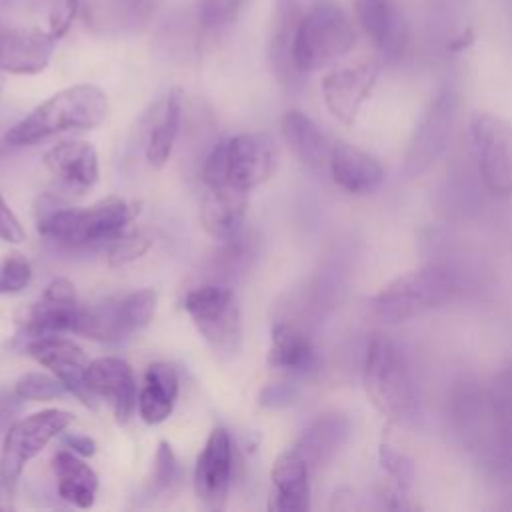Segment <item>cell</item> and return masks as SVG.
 Masks as SVG:
<instances>
[{
    "mask_svg": "<svg viewBox=\"0 0 512 512\" xmlns=\"http://www.w3.org/2000/svg\"><path fill=\"white\" fill-rule=\"evenodd\" d=\"M106 112L104 90L94 84H74L38 104L6 132L4 140L10 146H28L60 132L90 130L106 118Z\"/></svg>",
    "mask_w": 512,
    "mask_h": 512,
    "instance_id": "obj_1",
    "label": "cell"
},
{
    "mask_svg": "<svg viewBox=\"0 0 512 512\" xmlns=\"http://www.w3.org/2000/svg\"><path fill=\"white\" fill-rule=\"evenodd\" d=\"M142 204L120 196L104 198L84 208H42L38 232L68 248L110 244L140 214Z\"/></svg>",
    "mask_w": 512,
    "mask_h": 512,
    "instance_id": "obj_2",
    "label": "cell"
},
{
    "mask_svg": "<svg viewBox=\"0 0 512 512\" xmlns=\"http://www.w3.org/2000/svg\"><path fill=\"white\" fill-rule=\"evenodd\" d=\"M458 290L456 274L442 264H426L386 282L370 300L374 318L394 324L448 304Z\"/></svg>",
    "mask_w": 512,
    "mask_h": 512,
    "instance_id": "obj_3",
    "label": "cell"
},
{
    "mask_svg": "<svg viewBox=\"0 0 512 512\" xmlns=\"http://www.w3.org/2000/svg\"><path fill=\"white\" fill-rule=\"evenodd\" d=\"M278 146L272 136L244 132L220 140L202 164L206 186L232 184L244 190L260 186L278 168Z\"/></svg>",
    "mask_w": 512,
    "mask_h": 512,
    "instance_id": "obj_4",
    "label": "cell"
},
{
    "mask_svg": "<svg viewBox=\"0 0 512 512\" xmlns=\"http://www.w3.org/2000/svg\"><path fill=\"white\" fill-rule=\"evenodd\" d=\"M362 384L372 406L388 420L402 422L414 410L410 368L402 350L386 336L376 334L366 348Z\"/></svg>",
    "mask_w": 512,
    "mask_h": 512,
    "instance_id": "obj_5",
    "label": "cell"
},
{
    "mask_svg": "<svg viewBox=\"0 0 512 512\" xmlns=\"http://www.w3.org/2000/svg\"><path fill=\"white\" fill-rule=\"evenodd\" d=\"M72 424V414L58 408L34 412L16 420L2 440L0 454V510L14 508L16 482L24 466L38 456L46 444Z\"/></svg>",
    "mask_w": 512,
    "mask_h": 512,
    "instance_id": "obj_6",
    "label": "cell"
},
{
    "mask_svg": "<svg viewBox=\"0 0 512 512\" xmlns=\"http://www.w3.org/2000/svg\"><path fill=\"white\" fill-rule=\"evenodd\" d=\"M356 44V32L348 14L330 2L318 4L302 14L296 40L294 64L306 74L348 54Z\"/></svg>",
    "mask_w": 512,
    "mask_h": 512,
    "instance_id": "obj_7",
    "label": "cell"
},
{
    "mask_svg": "<svg viewBox=\"0 0 512 512\" xmlns=\"http://www.w3.org/2000/svg\"><path fill=\"white\" fill-rule=\"evenodd\" d=\"M184 310L214 352L230 356L240 348V306L228 284L206 282L188 290Z\"/></svg>",
    "mask_w": 512,
    "mask_h": 512,
    "instance_id": "obj_8",
    "label": "cell"
},
{
    "mask_svg": "<svg viewBox=\"0 0 512 512\" xmlns=\"http://www.w3.org/2000/svg\"><path fill=\"white\" fill-rule=\"evenodd\" d=\"M468 128L484 186L494 196H512V124L478 110L470 116Z\"/></svg>",
    "mask_w": 512,
    "mask_h": 512,
    "instance_id": "obj_9",
    "label": "cell"
},
{
    "mask_svg": "<svg viewBox=\"0 0 512 512\" xmlns=\"http://www.w3.org/2000/svg\"><path fill=\"white\" fill-rule=\"evenodd\" d=\"M458 98L450 88L440 90L426 106L414 128L402 162L406 178L422 176L446 150L456 120Z\"/></svg>",
    "mask_w": 512,
    "mask_h": 512,
    "instance_id": "obj_10",
    "label": "cell"
},
{
    "mask_svg": "<svg viewBox=\"0 0 512 512\" xmlns=\"http://www.w3.org/2000/svg\"><path fill=\"white\" fill-rule=\"evenodd\" d=\"M156 292L152 288L134 290L122 298L86 306L82 336L102 342H118L142 330L154 316Z\"/></svg>",
    "mask_w": 512,
    "mask_h": 512,
    "instance_id": "obj_11",
    "label": "cell"
},
{
    "mask_svg": "<svg viewBox=\"0 0 512 512\" xmlns=\"http://www.w3.org/2000/svg\"><path fill=\"white\" fill-rule=\"evenodd\" d=\"M86 316V306H82L76 298L74 284L68 278H54L42 298L32 304L20 326L28 338L46 336V334H80Z\"/></svg>",
    "mask_w": 512,
    "mask_h": 512,
    "instance_id": "obj_12",
    "label": "cell"
},
{
    "mask_svg": "<svg viewBox=\"0 0 512 512\" xmlns=\"http://www.w3.org/2000/svg\"><path fill=\"white\" fill-rule=\"evenodd\" d=\"M26 350L64 384L66 392L74 394L82 404L94 406V394L86 384V368L90 362L76 342L60 334H46L28 338Z\"/></svg>",
    "mask_w": 512,
    "mask_h": 512,
    "instance_id": "obj_13",
    "label": "cell"
},
{
    "mask_svg": "<svg viewBox=\"0 0 512 512\" xmlns=\"http://www.w3.org/2000/svg\"><path fill=\"white\" fill-rule=\"evenodd\" d=\"M380 66L374 60L338 68L322 78V98L328 112L344 126H352L362 104L370 98Z\"/></svg>",
    "mask_w": 512,
    "mask_h": 512,
    "instance_id": "obj_14",
    "label": "cell"
},
{
    "mask_svg": "<svg viewBox=\"0 0 512 512\" xmlns=\"http://www.w3.org/2000/svg\"><path fill=\"white\" fill-rule=\"evenodd\" d=\"M234 450L230 434L224 428H214L206 438L194 466L196 498L212 510H220L226 502L232 484Z\"/></svg>",
    "mask_w": 512,
    "mask_h": 512,
    "instance_id": "obj_15",
    "label": "cell"
},
{
    "mask_svg": "<svg viewBox=\"0 0 512 512\" xmlns=\"http://www.w3.org/2000/svg\"><path fill=\"white\" fill-rule=\"evenodd\" d=\"M86 384L90 392L98 398H104L118 424H126L134 414L138 394L132 368L126 360L118 356H102L88 364Z\"/></svg>",
    "mask_w": 512,
    "mask_h": 512,
    "instance_id": "obj_16",
    "label": "cell"
},
{
    "mask_svg": "<svg viewBox=\"0 0 512 512\" xmlns=\"http://www.w3.org/2000/svg\"><path fill=\"white\" fill-rule=\"evenodd\" d=\"M56 38L46 30L0 22V70L10 74L42 72L54 52Z\"/></svg>",
    "mask_w": 512,
    "mask_h": 512,
    "instance_id": "obj_17",
    "label": "cell"
},
{
    "mask_svg": "<svg viewBox=\"0 0 512 512\" xmlns=\"http://www.w3.org/2000/svg\"><path fill=\"white\" fill-rule=\"evenodd\" d=\"M354 14L384 58L394 60L404 54L408 26L394 0H354Z\"/></svg>",
    "mask_w": 512,
    "mask_h": 512,
    "instance_id": "obj_18",
    "label": "cell"
},
{
    "mask_svg": "<svg viewBox=\"0 0 512 512\" xmlns=\"http://www.w3.org/2000/svg\"><path fill=\"white\" fill-rule=\"evenodd\" d=\"M86 28L100 34H118L144 26L158 0H76Z\"/></svg>",
    "mask_w": 512,
    "mask_h": 512,
    "instance_id": "obj_19",
    "label": "cell"
},
{
    "mask_svg": "<svg viewBox=\"0 0 512 512\" xmlns=\"http://www.w3.org/2000/svg\"><path fill=\"white\" fill-rule=\"evenodd\" d=\"M248 190L232 184L208 186L200 204V222L214 240H228L242 230Z\"/></svg>",
    "mask_w": 512,
    "mask_h": 512,
    "instance_id": "obj_20",
    "label": "cell"
},
{
    "mask_svg": "<svg viewBox=\"0 0 512 512\" xmlns=\"http://www.w3.org/2000/svg\"><path fill=\"white\" fill-rule=\"evenodd\" d=\"M328 166L332 180L350 194H370L384 182V168L378 158L348 142L332 146Z\"/></svg>",
    "mask_w": 512,
    "mask_h": 512,
    "instance_id": "obj_21",
    "label": "cell"
},
{
    "mask_svg": "<svg viewBox=\"0 0 512 512\" xmlns=\"http://www.w3.org/2000/svg\"><path fill=\"white\" fill-rule=\"evenodd\" d=\"M310 468L292 448L282 452L270 470L272 492L268 508L276 512H304L310 506Z\"/></svg>",
    "mask_w": 512,
    "mask_h": 512,
    "instance_id": "obj_22",
    "label": "cell"
},
{
    "mask_svg": "<svg viewBox=\"0 0 512 512\" xmlns=\"http://www.w3.org/2000/svg\"><path fill=\"white\" fill-rule=\"evenodd\" d=\"M44 164L52 176L78 192H84L98 182V154L90 142H60L44 154Z\"/></svg>",
    "mask_w": 512,
    "mask_h": 512,
    "instance_id": "obj_23",
    "label": "cell"
},
{
    "mask_svg": "<svg viewBox=\"0 0 512 512\" xmlns=\"http://www.w3.org/2000/svg\"><path fill=\"white\" fill-rule=\"evenodd\" d=\"M350 436V420L340 412L320 414L300 436L294 450L306 460L310 470L326 466Z\"/></svg>",
    "mask_w": 512,
    "mask_h": 512,
    "instance_id": "obj_24",
    "label": "cell"
},
{
    "mask_svg": "<svg viewBox=\"0 0 512 512\" xmlns=\"http://www.w3.org/2000/svg\"><path fill=\"white\" fill-rule=\"evenodd\" d=\"M268 364L288 374H306L316 366V348L312 338L298 322L290 318L274 322Z\"/></svg>",
    "mask_w": 512,
    "mask_h": 512,
    "instance_id": "obj_25",
    "label": "cell"
},
{
    "mask_svg": "<svg viewBox=\"0 0 512 512\" xmlns=\"http://www.w3.org/2000/svg\"><path fill=\"white\" fill-rule=\"evenodd\" d=\"M300 18V0H276L270 28V62L286 84H294L302 76L294 64V40Z\"/></svg>",
    "mask_w": 512,
    "mask_h": 512,
    "instance_id": "obj_26",
    "label": "cell"
},
{
    "mask_svg": "<svg viewBox=\"0 0 512 512\" xmlns=\"http://www.w3.org/2000/svg\"><path fill=\"white\" fill-rule=\"evenodd\" d=\"M178 398V372L168 362H154L146 368L138 392V412L146 424L164 422Z\"/></svg>",
    "mask_w": 512,
    "mask_h": 512,
    "instance_id": "obj_27",
    "label": "cell"
},
{
    "mask_svg": "<svg viewBox=\"0 0 512 512\" xmlns=\"http://www.w3.org/2000/svg\"><path fill=\"white\" fill-rule=\"evenodd\" d=\"M282 136L296 158L312 170L330 164L332 146L318 124L300 110H288L280 122Z\"/></svg>",
    "mask_w": 512,
    "mask_h": 512,
    "instance_id": "obj_28",
    "label": "cell"
},
{
    "mask_svg": "<svg viewBox=\"0 0 512 512\" xmlns=\"http://www.w3.org/2000/svg\"><path fill=\"white\" fill-rule=\"evenodd\" d=\"M54 474L58 484V494L62 500L78 506L90 508L98 490L96 472L72 450H60L54 454Z\"/></svg>",
    "mask_w": 512,
    "mask_h": 512,
    "instance_id": "obj_29",
    "label": "cell"
},
{
    "mask_svg": "<svg viewBox=\"0 0 512 512\" xmlns=\"http://www.w3.org/2000/svg\"><path fill=\"white\" fill-rule=\"evenodd\" d=\"M180 120H182V90L172 88L164 96L158 108L154 126L148 134L146 160L150 162L152 168H162L168 162L180 130Z\"/></svg>",
    "mask_w": 512,
    "mask_h": 512,
    "instance_id": "obj_30",
    "label": "cell"
},
{
    "mask_svg": "<svg viewBox=\"0 0 512 512\" xmlns=\"http://www.w3.org/2000/svg\"><path fill=\"white\" fill-rule=\"evenodd\" d=\"M258 248V238L252 232H238L236 236L224 240V246L208 262L210 282H226L228 278L246 270L248 262L254 258Z\"/></svg>",
    "mask_w": 512,
    "mask_h": 512,
    "instance_id": "obj_31",
    "label": "cell"
},
{
    "mask_svg": "<svg viewBox=\"0 0 512 512\" xmlns=\"http://www.w3.org/2000/svg\"><path fill=\"white\" fill-rule=\"evenodd\" d=\"M454 420L460 430V434L472 442L478 440V436L484 430V416L490 410L488 396L484 398L482 392H478L474 386H460V390L454 394V404H452Z\"/></svg>",
    "mask_w": 512,
    "mask_h": 512,
    "instance_id": "obj_32",
    "label": "cell"
},
{
    "mask_svg": "<svg viewBox=\"0 0 512 512\" xmlns=\"http://www.w3.org/2000/svg\"><path fill=\"white\" fill-rule=\"evenodd\" d=\"M246 0H196L194 16L202 34L214 36L226 30L242 10Z\"/></svg>",
    "mask_w": 512,
    "mask_h": 512,
    "instance_id": "obj_33",
    "label": "cell"
},
{
    "mask_svg": "<svg viewBox=\"0 0 512 512\" xmlns=\"http://www.w3.org/2000/svg\"><path fill=\"white\" fill-rule=\"evenodd\" d=\"M154 244V236L146 230L122 232L108 244V264L110 266H126L138 258H142Z\"/></svg>",
    "mask_w": 512,
    "mask_h": 512,
    "instance_id": "obj_34",
    "label": "cell"
},
{
    "mask_svg": "<svg viewBox=\"0 0 512 512\" xmlns=\"http://www.w3.org/2000/svg\"><path fill=\"white\" fill-rule=\"evenodd\" d=\"M488 402L496 426L502 434L508 432L512 428V364L494 376Z\"/></svg>",
    "mask_w": 512,
    "mask_h": 512,
    "instance_id": "obj_35",
    "label": "cell"
},
{
    "mask_svg": "<svg viewBox=\"0 0 512 512\" xmlns=\"http://www.w3.org/2000/svg\"><path fill=\"white\" fill-rule=\"evenodd\" d=\"M16 394L22 400H52L56 396H62L66 392L64 384L50 372H28L24 376L18 378L16 386H14Z\"/></svg>",
    "mask_w": 512,
    "mask_h": 512,
    "instance_id": "obj_36",
    "label": "cell"
},
{
    "mask_svg": "<svg viewBox=\"0 0 512 512\" xmlns=\"http://www.w3.org/2000/svg\"><path fill=\"white\" fill-rule=\"evenodd\" d=\"M378 460L382 468L388 472V476L398 484V490H408L414 482L416 468L410 456L396 450L390 444H380L378 448Z\"/></svg>",
    "mask_w": 512,
    "mask_h": 512,
    "instance_id": "obj_37",
    "label": "cell"
},
{
    "mask_svg": "<svg viewBox=\"0 0 512 512\" xmlns=\"http://www.w3.org/2000/svg\"><path fill=\"white\" fill-rule=\"evenodd\" d=\"M32 280V266L22 254H10L0 266V294L24 290Z\"/></svg>",
    "mask_w": 512,
    "mask_h": 512,
    "instance_id": "obj_38",
    "label": "cell"
},
{
    "mask_svg": "<svg viewBox=\"0 0 512 512\" xmlns=\"http://www.w3.org/2000/svg\"><path fill=\"white\" fill-rule=\"evenodd\" d=\"M178 478V462L172 452V446L166 440L158 442L156 454H154V468L150 478V490L162 492L170 488V484Z\"/></svg>",
    "mask_w": 512,
    "mask_h": 512,
    "instance_id": "obj_39",
    "label": "cell"
},
{
    "mask_svg": "<svg viewBox=\"0 0 512 512\" xmlns=\"http://www.w3.org/2000/svg\"><path fill=\"white\" fill-rule=\"evenodd\" d=\"M24 238H26L24 226L20 224L18 216L10 210V206L0 194V240L10 244H20L24 242Z\"/></svg>",
    "mask_w": 512,
    "mask_h": 512,
    "instance_id": "obj_40",
    "label": "cell"
},
{
    "mask_svg": "<svg viewBox=\"0 0 512 512\" xmlns=\"http://www.w3.org/2000/svg\"><path fill=\"white\" fill-rule=\"evenodd\" d=\"M20 402L22 398L16 394V390H0V440H4L6 432L16 422Z\"/></svg>",
    "mask_w": 512,
    "mask_h": 512,
    "instance_id": "obj_41",
    "label": "cell"
},
{
    "mask_svg": "<svg viewBox=\"0 0 512 512\" xmlns=\"http://www.w3.org/2000/svg\"><path fill=\"white\" fill-rule=\"evenodd\" d=\"M296 398V388L288 382H278V384H270L260 392V404L262 406H270V408H280L290 404Z\"/></svg>",
    "mask_w": 512,
    "mask_h": 512,
    "instance_id": "obj_42",
    "label": "cell"
},
{
    "mask_svg": "<svg viewBox=\"0 0 512 512\" xmlns=\"http://www.w3.org/2000/svg\"><path fill=\"white\" fill-rule=\"evenodd\" d=\"M62 440L78 456H92L96 452V442L86 434H70L68 432L62 436Z\"/></svg>",
    "mask_w": 512,
    "mask_h": 512,
    "instance_id": "obj_43",
    "label": "cell"
},
{
    "mask_svg": "<svg viewBox=\"0 0 512 512\" xmlns=\"http://www.w3.org/2000/svg\"><path fill=\"white\" fill-rule=\"evenodd\" d=\"M472 42H474V32H472L470 28H466L464 32H460L458 36H454V38L448 42V50H452V52H462V50L468 48Z\"/></svg>",
    "mask_w": 512,
    "mask_h": 512,
    "instance_id": "obj_44",
    "label": "cell"
},
{
    "mask_svg": "<svg viewBox=\"0 0 512 512\" xmlns=\"http://www.w3.org/2000/svg\"><path fill=\"white\" fill-rule=\"evenodd\" d=\"M502 436H504V446H506V452H508V462L512 466V428L508 432H504Z\"/></svg>",
    "mask_w": 512,
    "mask_h": 512,
    "instance_id": "obj_45",
    "label": "cell"
},
{
    "mask_svg": "<svg viewBox=\"0 0 512 512\" xmlns=\"http://www.w3.org/2000/svg\"><path fill=\"white\" fill-rule=\"evenodd\" d=\"M0 94H2V78H0Z\"/></svg>",
    "mask_w": 512,
    "mask_h": 512,
    "instance_id": "obj_46",
    "label": "cell"
}]
</instances>
